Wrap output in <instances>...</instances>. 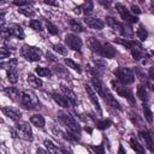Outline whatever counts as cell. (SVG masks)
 <instances>
[{"instance_id":"7402d4cb","label":"cell","mask_w":154,"mask_h":154,"mask_svg":"<svg viewBox=\"0 0 154 154\" xmlns=\"http://www.w3.org/2000/svg\"><path fill=\"white\" fill-rule=\"evenodd\" d=\"M129 143H130L131 148L135 150L136 154H144V148H143V146H142L135 137H131V138L129 140Z\"/></svg>"},{"instance_id":"8fae6325","label":"cell","mask_w":154,"mask_h":154,"mask_svg":"<svg viewBox=\"0 0 154 154\" xmlns=\"http://www.w3.org/2000/svg\"><path fill=\"white\" fill-rule=\"evenodd\" d=\"M84 89H85V91H87V94H88V96H89V100L91 101V103H93L94 107L96 108V111H97L99 113H101V107H100V102H99L96 91H95V90L93 89V87H90L89 84H85V85H84Z\"/></svg>"},{"instance_id":"e575fe53","label":"cell","mask_w":154,"mask_h":154,"mask_svg":"<svg viewBox=\"0 0 154 154\" xmlns=\"http://www.w3.org/2000/svg\"><path fill=\"white\" fill-rule=\"evenodd\" d=\"M111 125H112V122L108 120V119H103V120H97V122H96V128L100 129V130L108 129Z\"/></svg>"},{"instance_id":"83f0119b","label":"cell","mask_w":154,"mask_h":154,"mask_svg":"<svg viewBox=\"0 0 154 154\" xmlns=\"http://www.w3.org/2000/svg\"><path fill=\"white\" fill-rule=\"evenodd\" d=\"M35 72H36L40 77H48V78L52 77V75H53V72H52L51 69L43 67V66H37L36 70H35Z\"/></svg>"},{"instance_id":"5b68a950","label":"cell","mask_w":154,"mask_h":154,"mask_svg":"<svg viewBox=\"0 0 154 154\" xmlns=\"http://www.w3.org/2000/svg\"><path fill=\"white\" fill-rule=\"evenodd\" d=\"M20 54L23 58H25L29 61H38L42 58V51L37 47L34 46H29V45H24L20 48Z\"/></svg>"},{"instance_id":"9c48e42d","label":"cell","mask_w":154,"mask_h":154,"mask_svg":"<svg viewBox=\"0 0 154 154\" xmlns=\"http://www.w3.org/2000/svg\"><path fill=\"white\" fill-rule=\"evenodd\" d=\"M138 136H140V138L143 141V143H144V147L149 150V152H154V141H153V137H152V135L147 131V130H140L138 131Z\"/></svg>"},{"instance_id":"30bf717a","label":"cell","mask_w":154,"mask_h":154,"mask_svg":"<svg viewBox=\"0 0 154 154\" xmlns=\"http://www.w3.org/2000/svg\"><path fill=\"white\" fill-rule=\"evenodd\" d=\"M7 32L10 36H13L18 40H23L25 37V34H24V30L22 29V26L16 23H12L7 26Z\"/></svg>"},{"instance_id":"277c9868","label":"cell","mask_w":154,"mask_h":154,"mask_svg":"<svg viewBox=\"0 0 154 154\" xmlns=\"http://www.w3.org/2000/svg\"><path fill=\"white\" fill-rule=\"evenodd\" d=\"M114 76L117 77L119 83H122L123 85H129L135 81V75L132 70L129 67H122V66L117 67L114 70Z\"/></svg>"},{"instance_id":"f907efd6","label":"cell","mask_w":154,"mask_h":154,"mask_svg":"<svg viewBox=\"0 0 154 154\" xmlns=\"http://www.w3.org/2000/svg\"><path fill=\"white\" fill-rule=\"evenodd\" d=\"M37 154H46V153H45L42 149H40V148H38V149H37Z\"/></svg>"},{"instance_id":"db71d44e","label":"cell","mask_w":154,"mask_h":154,"mask_svg":"<svg viewBox=\"0 0 154 154\" xmlns=\"http://www.w3.org/2000/svg\"><path fill=\"white\" fill-rule=\"evenodd\" d=\"M93 154H94V153H93Z\"/></svg>"},{"instance_id":"e0dca14e","label":"cell","mask_w":154,"mask_h":154,"mask_svg":"<svg viewBox=\"0 0 154 154\" xmlns=\"http://www.w3.org/2000/svg\"><path fill=\"white\" fill-rule=\"evenodd\" d=\"M51 95H52V99H53L59 106H61L63 108H67V107H69V101L66 100V97H65L64 95H60V94L57 93V91H53Z\"/></svg>"},{"instance_id":"4fadbf2b","label":"cell","mask_w":154,"mask_h":154,"mask_svg":"<svg viewBox=\"0 0 154 154\" xmlns=\"http://www.w3.org/2000/svg\"><path fill=\"white\" fill-rule=\"evenodd\" d=\"M84 23L87 24V26H89L91 29H95V30H101V29H103V25H105V23L101 19L94 18V17H85Z\"/></svg>"},{"instance_id":"8992f818","label":"cell","mask_w":154,"mask_h":154,"mask_svg":"<svg viewBox=\"0 0 154 154\" xmlns=\"http://www.w3.org/2000/svg\"><path fill=\"white\" fill-rule=\"evenodd\" d=\"M112 85H113V89L116 90V93L119 95V96H122V97H125L130 103H135V96H134V94H132V91L128 88V87H125V85H123L122 83H119V82H116V81H112Z\"/></svg>"},{"instance_id":"d4e9b609","label":"cell","mask_w":154,"mask_h":154,"mask_svg":"<svg viewBox=\"0 0 154 154\" xmlns=\"http://www.w3.org/2000/svg\"><path fill=\"white\" fill-rule=\"evenodd\" d=\"M131 55H132V58H134L135 60H142V59H143L144 53H143L142 47H141L138 43H136V46L131 49Z\"/></svg>"},{"instance_id":"60d3db41","label":"cell","mask_w":154,"mask_h":154,"mask_svg":"<svg viewBox=\"0 0 154 154\" xmlns=\"http://www.w3.org/2000/svg\"><path fill=\"white\" fill-rule=\"evenodd\" d=\"M90 148L94 152V154H105V148H103L102 144H100V146H91Z\"/></svg>"},{"instance_id":"4dcf8cb0","label":"cell","mask_w":154,"mask_h":154,"mask_svg":"<svg viewBox=\"0 0 154 154\" xmlns=\"http://www.w3.org/2000/svg\"><path fill=\"white\" fill-rule=\"evenodd\" d=\"M64 63L67 65V67H70V69H72V70L77 71L78 73H81V72H82V67H81V65H79V64H77L76 61H73L72 59L66 58V59L64 60Z\"/></svg>"},{"instance_id":"52a82bcc","label":"cell","mask_w":154,"mask_h":154,"mask_svg":"<svg viewBox=\"0 0 154 154\" xmlns=\"http://www.w3.org/2000/svg\"><path fill=\"white\" fill-rule=\"evenodd\" d=\"M116 8H117L119 16L122 17V19H123L126 24H134V23H137V20H138L137 17L134 16V14L130 12V10H128L124 5H122V4H116Z\"/></svg>"},{"instance_id":"ee69618b","label":"cell","mask_w":154,"mask_h":154,"mask_svg":"<svg viewBox=\"0 0 154 154\" xmlns=\"http://www.w3.org/2000/svg\"><path fill=\"white\" fill-rule=\"evenodd\" d=\"M130 8H131V10H130V12H131L134 16H135V14H140V13L142 12V11H141V8H140L137 5H135V4H132Z\"/></svg>"},{"instance_id":"f6af8a7d","label":"cell","mask_w":154,"mask_h":154,"mask_svg":"<svg viewBox=\"0 0 154 154\" xmlns=\"http://www.w3.org/2000/svg\"><path fill=\"white\" fill-rule=\"evenodd\" d=\"M46 57H47V59H48V60H52V61H57V58H55V55H54V54H52L51 52H47V53H46Z\"/></svg>"},{"instance_id":"9a60e30c","label":"cell","mask_w":154,"mask_h":154,"mask_svg":"<svg viewBox=\"0 0 154 154\" xmlns=\"http://www.w3.org/2000/svg\"><path fill=\"white\" fill-rule=\"evenodd\" d=\"M61 91L64 94V96L66 97V100L69 101V103H71L72 106H76L77 105V96L76 94L69 88V87H65V85H61Z\"/></svg>"},{"instance_id":"bcb514c9","label":"cell","mask_w":154,"mask_h":154,"mask_svg":"<svg viewBox=\"0 0 154 154\" xmlns=\"http://www.w3.org/2000/svg\"><path fill=\"white\" fill-rule=\"evenodd\" d=\"M148 76H149V78L154 82V66H152V67L148 70Z\"/></svg>"},{"instance_id":"ffe728a7","label":"cell","mask_w":154,"mask_h":154,"mask_svg":"<svg viewBox=\"0 0 154 154\" xmlns=\"http://www.w3.org/2000/svg\"><path fill=\"white\" fill-rule=\"evenodd\" d=\"M67 22H69L70 28H71L73 31H77V32L84 31V26H83V24H82L79 20H77V19H75V18H69Z\"/></svg>"},{"instance_id":"7a4b0ae2","label":"cell","mask_w":154,"mask_h":154,"mask_svg":"<svg viewBox=\"0 0 154 154\" xmlns=\"http://www.w3.org/2000/svg\"><path fill=\"white\" fill-rule=\"evenodd\" d=\"M57 116H58L59 122L63 125H65V128H67L69 131H71V132H73L76 135H81V126H79V124L75 120V118L69 112L59 111Z\"/></svg>"},{"instance_id":"ba28073f","label":"cell","mask_w":154,"mask_h":154,"mask_svg":"<svg viewBox=\"0 0 154 154\" xmlns=\"http://www.w3.org/2000/svg\"><path fill=\"white\" fill-rule=\"evenodd\" d=\"M65 43L69 48L73 51H79L82 48V40L75 34H67L65 36Z\"/></svg>"},{"instance_id":"681fc988","label":"cell","mask_w":154,"mask_h":154,"mask_svg":"<svg viewBox=\"0 0 154 154\" xmlns=\"http://www.w3.org/2000/svg\"><path fill=\"white\" fill-rule=\"evenodd\" d=\"M100 4H102L103 6H109V5H111V2H108V1L105 2V1H101V0H100Z\"/></svg>"},{"instance_id":"7c38bea8","label":"cell","mask_w":154,"mask_h":154,"mask_svg":"<svg viewBox=\"0 0 154 154\" xmlns=\"http://www.w3.org/2000/svg\"><path fill=\"white\" fill-rule=\"evenodd\" d=\"M116 53H117V51H116V48L111 43L102 42L100 52H99V55H101L103 58H113L116 55Z\"/></svg>"},{"instance_id":"5bb4252c","label":"cell","mask_w":154,"mask_h":154,"mask_svg":"<svg viewBox=\"0 0 154 154\" xmlns=\"http://www.w3.org/2000/svg\"><path fill=\"white\" fill-rule=\"evenodd\" d=\"M1 111H2V113H4L6 117L11 118V119L14 120L16 123L19 122V119H20V117H22V113H20L18 109L12 108V107H6V106H4V107L1 108Z\"/></svg>"},{"instance_id":"d6986e66","label":"cell","mask_w":154,"mask_h":154,"mask_svg":"<svg viewBox=\"0 0 154 154\" xmlns=\"http://www.w3.org/2000/svg\"><path fill=\"white\" fill-rule=\"evenodd\" d=\"M4 91H5V94L8 96V97H11L12 100H14V101H19V97H20V91L17 89V88H14V87H10V88H5L4 89Z\"/></svg>"},{"instance_id":"7dc6e473","label":"cell","mask_w":154,"mask_h":154,"mask_svg":"<svg viewBox=\"0 0 154 154\" xmlns=\"http://www.w3.org/2000/svg\"><path fill=\"white\" fill-rule=\"evenodd\" d=\"M45 4H47V5H52V6H59V4L55 2V1H45Z\"/></svg>"},{"instance_id":"816d5d0a","label":"cell","mask_w":154,"mask_h":154,"mask_svg":"<svg viewBox=\"0 0 154 154\" xmlns=\"http://www.w3.org/2000/svg\"><path fill=\"white\" fill-rule=\"evenodd\" d=\"M63 153H64V154H72V153H67L66 149H63Z\"/></svg>"},{"instance_id":"f1b7e54d","label":"cell","mask_w":154,"mask_h":154,"mask_svg":"<svg viewBox=\"0 0 154 154\" xmlns=\"http://www.w3.org/2000/svg\"><path fill=\"white\" fill-rule=\"evenodd\" d=\"M28 82H29V84L31 87H35V88L42 87V81L38 77H36L35 75H32V73H29L28 75Z\"/></svg>"},{"instance_id":"ac0fdd59","label":"cell","mask_w":154,"mask_h":154,"mask_svg":"<svg viewBox=\"0 0 154 154\" xmlns=\"http://www.w3.org/2000/svg\"><path fill=\"white\" fill-rule=\"evenodd\" d=\"M87 45H88V47H89L93 52H95V53L99 54L102 42H100V41H99L97 38H95V37H89L88 41H87Z\"/></svg>"},{"instance_id":"603a6c76","label":"cell","mask_w":154,"mask_h":154,"mask_svg":"<svg viewBox=\"0 0 154 154\" xmlns=\"http://www.w3.org/2000/svg\"><path fill=\"white\" fill-rule=\"evenodd\" d=\"M136 95L138 96L140 100H142L143 102H146L148 100V90H147V87L143 85V84H140L136 89Z\"/></svg>"},{"instance_id":"74e56055","label":"cell","mask_w":154,"mask_h":154,"mask_svg":"<svg viewBox=\"0 0 154 154\" xmlns=\"http://www.w3.org/2000/svg\"><path fill=\"white\" fill-rule=\"evenodd\" d=\"M81 10H83V12H84V13L87 14V17H88V14L91 13V11H93V2H91V1L84 2L83 5H81Z\"/></svg>"},{"instance_id":"44dd1931","label":"cell","mask_w":154,"mask_h":154,"mask_svg":"<svg viewBox=\"0 0 154 154\" xmlns=\"http://www.w3.org/2000/svg\"><path fill=\"white\" fill-rule=\"evenodd\" d=\"M53 71H54V73H55L58 77H61V78H69V77H70L67 70H66L64 66H61L60 64H55V65L53 66Z\"/></svg>"},{"instance_id":"484cf974","label":"cell","mask_w":154,"mask_h":154,"mask_svg":"<svg viewBox=\"0 0 154 154\" xmlns=\"http://www.w3.org/2000/svg\"><path fill=\"white\" fill-rule=\"evenodd\" d=\"M45 147L47 149V154H60L59 148L51 140H45Z\"/></svg>"},{"instance_id":"d590c367","label":"cell","mask_w":154,"mask_h":154,"mask_svg":"<svg viewBox=\"0 0 154 154\" xmlns=\"http://www.w3.org/2000/svg\"><path fill=\"white\" fill-rule=\"evenodd\" d=\"M29 25H30V28L34 29L35 31H42V30H43L42 24H41V22H40L38 19H31V20L29 22Z\"/></svg>"},{"instance_id":"d6a6232c","label":"cell","mask_w":154,"mask_h":154,"mask_svg":"<svg viewBox=\"0 0 154 154\" xmlns=\"http://www.w3.org/2000/svg\"><path fill=\"white\" fill-rule=\"evenodd\" d=\"M136 36H137V38H140L141 41H144V40L148 37V32H147V30H146V28H144L143 25H138V28H137V30H136Z\"/></svg>"},{"instance_id":"2e32d148","label":"cell","mask_w":154,"mask_h":154,"mask_svg":"<svg viewBox=\"0 0 154 154\" xmlns=\"http://www.w3.org/2000/svg\"><path fill=\"white\" fill-rule=\"evenodd\" d=\"M106 23H107V25H109L112 29H114V30H117V31H119V32H122L123 29H124V24H122L120 22H118L117 19H114V18L111 17V16H107V17H106Z\"/></svg>"},{"instance_id":"f35d334b","label":"cell","mask_w":154,"mask_h":154,"mask_svg":"<svg viewBox=\"0 0 154 154\" xmlns=\"http://www.w3.org/2000/svg\"><path fill=\"white\" fill-rule=\"evenodd\" d=\"M46 28H47V30H48V32L51 34V35H57L58 32H59V30H58V28L52 23V22H46Z\"/></svg>"},{"instance_id":"c3c4849f","label":"cell","mask_w":154,"mask_h":154,"mask_svg":"<svg viewBox=\"0 0 154 154\" xmlns=\"http://www.w3.org/2000/svg\"><path fill=\"white\" fill-rule=\"evenodd\" d=\"M118 154H126V153H125V149L123 148V146H122V144L119 146V149H118Z\"/></svg>"},{"instance_id":"1f68e13d","label":"cell","mask_w":154,"mask_h":154,"mask_svg":"<svg viewBox=\"0 0 154 154\" xmlns=\"http://www.w3.org/2000/svg\"><path fill=\"white\" fill-rule=\"evenodd\" d=\"M143 116H144V119L149 123V124H152L153 123V114H152V111H150V108H149V106L147 105V103H143Z\"/></svg>"},{"instance_id":"836d02e7","label":"cell","mask_w":154,"mask_h":154,"mask_svg":"<svg viewBox=\"0 0 154 154\" xmlns=\"http://www.w3.org/2000/svg\"><path fill=\"white\" fill-rule=\"evenodd\" d=\"M18 12L19 13H22V14H24L25 17H29V18H34L35 17V11H34V8H31V7H20L19 10H18Z\"/></svg>"},{"instance_id":"4316f807","label":"cell","mask_w":154,"mask_h":154,"mask_svg":"<svg viewBox=\"0 0 154 154\" xmlns=\"http://www.w3.org/2000/svg\"><path fill=\"white\" fill-rule=\"evenodd\" d=\"M114 41H116V43L122 45V46H124V47H126V48H129V49H132V48L136 46V42H135V41H131V40H129V38L116 37Z\"/></svg>"},{"instance_id":"cb8c5ba5","label":"cell","mask_w":154,"mask_h":154,"mask_svg":"<svg viewBox=\"0 0 154 154\" xmlns=\"http://www.w3.org/2000/svg\"><path fill=\"white\" fill-rule=\"evenodd\" d=\"M30 122L32 125H35L36 128H45V118L41 116V114H34L30 117Z\"/></svg>"},{"instance_id":"f546056e","label":"cell","mask_w":154,"mask_h":154,"mask_svg":"<svg viewBox=\"0 0 154 154\" xmlns=\"http://www.w3.org/2000/svg\"><path fill=\"white\" fill-rule=\"evenodd\" d=\"M7 78L11 83H17L18 81V71H17V67H11L7 70Z\"/></svg>"},{"instance_id":"7bdbcfd3","label":"cell","mask_w":154,"mask_h":154,"mask_svg":"<svg viewBox=\"0 0 154 154\" xmlns=\"http://www.w3.org/2000/svg\"><path fill=\"white\" fill-rule=\"evenodd\" d=\"M13 5H16V6H19V8L20 7H28V6H30V5H32V2L31 1H13Z\"/></svg>"},{"instance_id":"6da1fadb","label":"cell","mask_w":154,"mask_h":154,"mask_svg":"<svg viewBox=\"0 0 154 154\" xmlns=\"http://www.w3.org/2000/svg\"><path fill=\"white\" fill-rule=\"evenodd\" d=\"M19 105L25 109H38L40 108V101L37 96L31 90H22L20 97H19Z\"/></svg>"},{"instance_id":"ab89813d","label":"cell","mask_w":154,"mask_h":154,"mask_svg":"<svg viewBox=\"0 0 154 154\" xmlns=\"http://www.w3.org/2000/svg\"><path fill=\"white\" fill-rule=\"evenodd\" d=\"M10 55H11V52H10V49H7V47H1V49H0V58L4 60V59H6V58H10Z\"/></svg>"},{"instance_id":"8d00e7d4","label":"cell","mask_w":154,"mask_h":154,"mask_svg":"<svg viewBox=\"0 0 154 154\" xmlns=\"http://www.w3.org/2000/svg\"><path fill=\"white\" fill-rule=\"evenodd\" d=\"M53 49H54L55 52H58L59 54H61V55H66V54H67V48H66L64 45H61V43H55V45H53Z\"/></svg>"},{"instance_id":"f5cc1de1","label":"cell","mask_w":154,"mask_h":154,"mask_svg":"<svg viewBox=\"0 0 154 154\" xmlns=\"http://www.w3.org/2000/svg\"><path fill=\"white\" fill-rule=\"evenodd\" d=\"M150 5H152V8H153V11H154V1H153V2L150 4Z\"/></svg>"},{"instance_id":"b9f144b4","label":"cell","mask_w":154,"mask_h":154,"mask_svg":"<svg viewBox=\"0 0 154 154\" xmlns=\"http://www.w3.org/2000/svg\"><path fill=\"white\" fill-rule=\"evenodd\" d=\"M129 114H130L129 117H130V119L132 120V123H135V124H140V123H141V119L138 118V114H137L136 112L134 113V112L131 111V112H129Z\"/></svg>"},{"instance_id":"3957f363","label":"cell","mask_w":154,"mask_h":154,"mask_svg":"<svg viewBox=\"0 0 154 154\" xmlns=\"http://www.w3.org/2000/svg\"><path fill=\"white\" fill-rule=\"evenodd\" d=\"M11 132L13 137H19L25 141H32V131L26 122H17L14 129H11Z\"/></svg>"}]
</instances>
